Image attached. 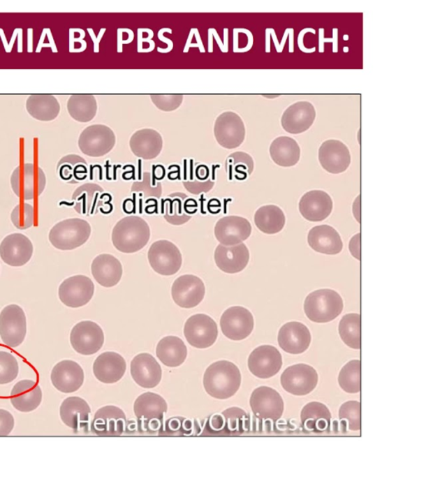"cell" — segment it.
Returning <instances> with one entry per match:
<instances>
[{
  "label": "cell",
  "instance_id": "6da1fadb",
  "mask_svg": "<svg viewBox=\"0 0 426 479\" xmlns=\"http://www.w3.org/2000/svg\"><path fill=\"white\" fill-rule=\"evenodd\" d=\"M242 374L236 364L228 360L213 363L206 369L203 386L207 393L216 399H228L236 395L241 386Z\"/></svg>",
  "mask_w": 426,
  "mask_h": 479
},
{
  "label": "cell",
  "instance_id": "7a4b0ae2",
  "mask_svg": "<svg viewBox=\"0 0 426 479\" xmlns=\"http://www.w3.org/2000/svg\"><path fill=\"white\" fill-rule=\"evenodd\" d=\"M151 237L149 224L141 217H124L115 226L112 242L117 251L123 253H135L146 246Z\"/></svg>",
  "mask_w": 426,
  "mask_h": 479
},
{
  "label": "cell",
  "instance_id": "3957f363",
  "mask_svg": "<svg viewBox=\"0 0 426 479\" xmlns=\"http://www.w3.org/2000/svg\"><path fill=\"white\" fill-rule=\"evenodd\" d=\"M344 304L336 290L321 289L307 296L304 311L308 319L316 323H328L341 315Z\"/></svg>",
  "mask_w": 426,
  "mask_h": 479
},
{
  "label": "cell",
  "instance_id": "277c9868",
  "mask_svg": "<svg viewBox=\"0 0 426 479\" xmlns=\"http://www.w3.org/2000/svg\"><path fill=\"white\" fill-rule=\"evenodd\" d=\"M91 226L80 219L64 220L50 230L49 239L52 246L61 251H72L84 245L90 237Z\"/></svg>",
  "mask_w": 426,
  "mask_h": 479
},
{
  "label": "cell",
  "instance_id": "5b68a950",
  "mask_svg": "<svg viewBox=\"0 0 426 479\" xmlns=\"http://www.w3.org/2000/svg\"><path fill=\"white\" fill-rule=\"evenodd\" d=\"M11 187L20 199L29 201L39 197L46 186V176L41 167L25 163L16 168L11 175Z\"/></svg>",
  "mask_w": 426,
  "mask_h": 479
},
{
  "label": "cell",
  "instance_id": "8992f818",
  "mask_svg": "<svg viewBox=\"0 0 426 479\" xmlns=\"http://www.w3.org/2000/svg\"><path fill=\"white\" fill-rule=\"evenodd\" d=\"M151 267L161 276L175 275L182 265V256L179 249L167 240H160L152 244L147 253Z\"/></svg>",
  "mask_w": 426,
  "mask_h": 479
},
{
  "label": "cell",
  "instance_id": "52a82bcc",
  "mask_svg": "<svg viewBox=\"0 0 426 479\" xmlns=\"http://www.w3.org/2000/svg\"><path fill=\"white\" fill-rule=\"evenodd\" d=\"M27 333V322L23 309L10 304L0 313V337L4 345L18 347L24 342Z\"/></svg>",
  "mask_w": 426,
  "mask_h": 479
},
{
  "label": "cell",
  "instance_id": "ba28073f",
  "mask_svg": "<svg viewBox=\"0 0 426 479\" xmlns=\"http://www.w3.org/2000/svg\"><path fill=\"white\" fill-rule=\"evenodd\" d=\"M186 341L197 349H207L214 345L219 329L214 320L205 314H197L189 318L184 325Z\"/></svg>",
  "mask_w": 426,
  "mask_h": 479
},
{
  "label": "cell",
  "instance_id": "9c48e42d",
  "mask_svg": "<svg viewBox=\"0 0 426 479\" xmlns=\"http://www.w3.org/2000/svg\"><path fill=\"white\" fill-rule=\"evenodd\" d=\"M318 383L316 370L306 364L291 365L286 369L281 377L282 388L288 393L304 396L311 393Z\"/></svg>",
  "mask_w": 426,
  "mask_h": 479
},
{
  "label": "cell",
  "instance_id": "30bf717a",
  "mask_svg": "<svg viewBox=\"0 0 426 479\" xmlns=\"http://www.w3.org/2000/svg\"><path fill=\"white\" fill-rule=\"evenodd\" d=\"M220 326L226 337L232 341H242L249 337L254 329V318L247 309L233 307L221 316Z\"/></svg>",
  "mask_w": 426,
  "mask_h": 479
},
{
  "label": "cell",
  "instance_id": "8fae6325",
  "mask_svg": "<svg viewBox=\"0 0 426 479\" xmlns=\"http://www.w3.org/2000/svg\"><path fill=\"white\" fill-rule=\"evenodd\" d=\"M71 343L73 350L78 354L82 355L96 354L103 346V330L95 322L81 321L72 329Z\"/></svg>",
  "mask_w": 426,
  "mask_h": 479
},
{
  "label": "cell",
  "instance_id": "7c38bea8",
  "mask_svg": "<svg viewBox=\"0 0 426 479\" xmlns=\"http://www.w3.org/2000/svg\"><path fill=\"white\" fill-rule=\"evenodd\" d=\"M250 406L252 412L259 419L276 422L284 415V399L277 390L270 387L260 386L252 392Z\"/></svg>",
  "mask_w": 426,
  "mask_h": 479
},
{
  "label": "cell",
  "instance_id": "4fadbf2b",
  "mask_svg": "<svg viewBox=\"0 0 426 479\" xmlns=\"http://www.w3.org/2000/svg\"><path fill=\"white\" fill-rule=\"evenodd\" d=\"M94 284L86 276H73L62 282L59 288V297L65 306L80 308L86 306L94 294Z\"/></svg>",
  "mask_w": 426,
  "mask_h": 479
},
{
  "label": "cell",
  "instance_id": "5bb4252c",
  "mask_svg": "<svg viewBox=\"0 0 426 479\" xmlns=\"http://www.w3.org/2000/svg\"><path fill=\"white\" fill-rule=\"evenodd\" d=\"M203 281L193 275L178 277L172 286V297L178 307L191 309L198 307L205 296Z\"/></svg>",
  "mask_w": 426,
  "mask_h": 479
},
{
  "label": "cell",
  "instance_id": "9a60e30c",
  "mask_svg": "<svg viewBox=\"0 0 426 479\" xmlns=\"http://www.w3.org/2000/svg\"><path fill=\"white\" fill-rule=\"evenodd\" d=\"M250 372L259 378L275 376L282 367V356L276 347L262 346L251 353L249 358Z\"/></svg>",
  "mask_w": 426,
  "mask_h": 479
},
{
  "label": "cell",
  "instance_id": "2e32d148",
  "mask_svg": "<svg viewBox=\"0 0 426 479\" xmlns=\"http://www.w3.org/2000/svg\"><path fill=\"white\" fill-rule=\"evenodd\" d=\"M33 253V244L23 234L8 235L0 244V258L10 267H23L31 259Z\"/></svg>",
  "mask_w": 426,
  "mask_h": 479
},
{
  "label": "cell",
  "instance_id": "e0dca14e",
  "mask_svg": "<svg viewBox=\"0 0 426 479\" xmlns=\"http://www.w3.org/2000/svg\"><path fill=\"white\" fill-rule=\"evenodd\" d=\"M251 226L249 220L237 216H224L216 222L215 237L223 246H236L251 236Z\"/></svg>",
  "mask_w": 426,
  "mask_h": 479
},
{
  "label": "cell",
  "instance_id": "ac0fdd59",
  "mask_svg": "<svg viewBox=\"0 0 426 479\" xmlns=\"http://www.w3.org/2000/svg\"><path fill=\"white\" fill-rule=\"evenodd\" d=\"M318 159L325 171L332 174H340L350 167L351 156L349 148L345 143L336 139H330L321 145Z\"/></svg>",
  "mask_w": 426,
  "mask_h": 479
},
{
  "label": "cell",
  "instance_id": "d6986e66",
  "mask_svg": "<svg viewBox=\"0 0 426 479\" xmlns=\"http://www.w3.org/2000/svg\"><path fill=\"white\" fill-rule=\"evenodd\" d=\"M277 341L285 352L291 355H300L309 348L311 334L307 326L301 322L291 321L281 326Z\"/></svg>",
  "mask_w": 426,
  "mask_h": 479
},
{
  "label": "cell",
  "instance_id": "ffe728a7",
  "mask_svg": "<svg viewBox=\"0 0 426 479\" xmlns=\"http://www.w3.org/2000/svg\"><path fill=\"white\" fill-rule=\"evenodd\" d=\"M316 112L310 102H298L291 105L281 117L282 128L291 134L306 132L314 124Z\"/></svg>",
  "mask_w": 426,
  "mask_h": 479
},
{
  "label": "cell",
  "instance_id": "44dd1931",
  "mask_svg": "<svg viewBox=\"0 0 426 479\" xmlns=\"http://www.w3.org/2000/svg\"><path fill=\"white\" fill-rule=\"evenodd\" d=\"M51 381L56 389L62 393H73L84 384V370L75 361H61L52 370Z\"/></svg>",
  "mask_w": 426,
  "mask_h": 479
},
{
  "label": "cell",
  "instance_id": "7402d4cb",
  "mask_svg": "<svg viewBox=\"0 0 426 479\" xmlns=\"http://www.w3.org/2000/svg\"><path fill=\"white\" fill-rule=\"evenodd\" d=\"M125 413L114 406L98 409L95 413L91 430L99 436H119L124 433L126 426Z\"/></svg>",
  "mask_w": 426,
  "mask_h": 479
},
{
  "label": "cell",
  "instance_id": "603a6c76",
  "mask_svg": "<svg viewBox=\"0 0 426 479\" xmlns=\"http://www.w3.org/2000/svg\"><path fill=\"white\" fill-rule=\"evenodd\" d=\"M130 370L133 381L145 389H153L162 380V368L154 357L147 353L134 357Z\"/></svg>",
  "mask_w": 426,
  "mask_h": 479
},
{
  "label": "cell",
  "instance_id": "cb8c5ba5",
  "mask_svg": "<svg viewBox=\"0 0 426 479\" xmlns=\"http://www.w3.org/2000/svg\"><path fill=\"white\" fill-rule=\"evenodd\" d=\"M214 260L221 272L236 274L242 272L249 265L250 252L244 243L230 246L220 244L216 248Z\"/></svg>",
  "mask_w": 426,
  "mask_h": 479
},
{
  "label": "cell",
  "instance_id": "d4e9b609",
  "mask_svg": "<svg viewBox=\"0 0 426 479\" xmlns=\"http://www.w3.org/2000/svg\"><path fill=\"white\" fill-rule=\"evenodd\" d=\"M333 202L324 191L313 190L304 194L299 202V211L307 221L318 222L327 219L332 213Z\"/></svg>",
  "mask_w": 426,
  "mask_h": 479
},
{
  "label": "cell",
  "instance_id": "484cf974",
  "mask_svg": "<svg viewBox=\"0 0 426 479\" xmlns=\"http://www.w3.org/2000/svg\"><path fill=\"white\" fill-rule=\"evenodd\" d=\"M164 219L173 226L186 224L198 210L195 200L182 193H173L162 202Z\"/></svg>",
  "mask_w": 426,
  "mask_h": 479
},
{
  "label": "cell",
  "instance_id": "4316f807",
  "mask_svg": "<svg viewBox=\"0 0 426 479\" xmlns=\"http://www.w3.org/2000/svg\"><path fill=\"white\" fill-rule=\"evenodd\" d=\"M127 364L123 356L115 352L100 355L94 363V374L103 384H115L124 377Z\"/></svg>",
  "mask_w": 426,
  "mask_h": 479
},
{
  "label": "cell",
  "instance_id": "83f0119b",
  "mask_svg": "<svg viewBox=\"0 0 426 479\" xmlns=\"http://www.w3.org/2000/svg\"><path fill=\"white\" fill-rule=\"evenodd\" d=\"M307 242L311 249L325 255H337L343 249L340 234L328 225L316 226L308 233Z\"/></svg>",
  "mask_w": 426,
  "mask_h": 479
},
{
  "label": "cell",
  "instance_id": "f1b7e54d",
  "mask_svg": "<svg viewBox=\"0 0 426 479\" xmlns=\"http://www.w3.org/2000/svg\"><path fill=\"white\" fill-rule=\"evenodd\" d=\"M91 272L100 286L111 288L119 284L124 270L119 259L110 254H101L95 258Z\"/></svg>",
  "mask_w": 426,
  "mask_h": 479
},
{
  "label": "cell",
  "instance_id": "f546056e",
  "mask_svg": "<svg viewBox=\"0 0 426 479\" xmlns=\"http://www.w3.org/2000/svg\"><path fill=\"white\" fill-rule=\"evenodd\" d=\"M42 396L41 387L36 381L25 380L17 383L13 388L10 401L17 411L29 413L41 406Z\"/></svg>",
  "mask_w": 426,
  "mask_h": 479
},
{
  "label": "cell",
  "instance_id": "4dcf8cb0",
  "mask_svg": "<svg viewBox=\"0 0 426 479\" xmlns=\"http://www.w3.org/2000/svg\"><path fill=\"white\" fill-rule=\"evenodd\" d=\"M90 407L80 397H69L64 400L60 406V417L65 425L78 431L89 425Z\"/></svg>",
  "mask_w": 426,
  "mask_h": 479
},
{
  "label": "cell",
  "instance_id": "1f68e13d",
  "mask_svg": "<svg viewBox=\"0 0 426 479\" xmlns=\"http://www.w3.org/2000/svg\"><path fill=\"white\" fill-rule=\"evenodd\" d=\"M103 191L98 185L85 184L73 194V208L80 215L97 214L103 205Z\"/></svg>",
  "mask_w": 426,
  "mask_h": 479
},
{
  "label": "cell",
  "instance_id": "d6a6232c",
  "mask_svg": "<svg viewBox=\"0 0 426 479\" xmlns=\"http://www.w3.org/2000/svg\"><path fill=\"white\" fill-rule=\"evenodd\" d=\"M301 420L303 429L306 432H328L332 415L325 404L311 402L302 408Z\"/></svg>",
  "mask_w": 426,
  "mask_h": 479
},
{
  "label": "cell",
  "instance_id": "836d02e7",
  "mask_svg": "<svg viewBox=\"0 0 426 479\" xmlns=\"http://www.w3.org/2000/svg\"><path fill=\"white\" fill-rule=\"evenodd\" d=\"M156 354L164 365L176 368L184 363L188 349L182 339L170 335L161 339L156 346Z\"/></svg>",
  "mask_w": 426,
  "mask_h": 479
},
{
  "label": "cell",
  "instance_id": "e575fe53",
  "mask_svg": "<svg viewBox=\"0 0 426 479\" xmlns=\"http://www.w3.org/2000/svg\"><path fill=\"white\" fill-rule=\"evenodd\" d=\"M26 110L36 120L50 121L59 116L61 107L54 95L34 94L26 102Z\"/></svg>",
  "mask_w": 426,
  "mask_h": 479
},
{
  "label": "cell",
  "instance_id": "d590c367",
  "mask_svg": "<svg viewBox=\"0 0 426 479\" xmlns=\"http://www.w3.org/2000/svg\"><path fill=\"white\" fill-rule=\"evenodd\" d=\"M270 156L274 163L282 168L297 165L301 158V148L295 139L279 137L273 140L270 146Z\"/></svg>",
  "mask_w": 426,
  "mask_h": 479
},
{
  "label": "cell",
  "instance_id": "8d00e7d4",
  "mask_svg": "<svg viewBox=\"0 0 426 479\" xmlns=\"http://www.w3.org/2000/svg\"><path fill=\"white\" fill-rule=\"evenodd\" d=\"M133 409L138 420H163L168 411V404L162 396L147 392L138 396Z\"/></svg>",
  "mask_w": 426,
  "mask_h": 479
},
{
  "label": "cell",
  "instance_id": "74e56055",
  "mask_svg": "<svg viewBox=\"0 0 426 479\" xmlns=\"http://www.w3.org/2000/svg\"><path fill=\"white\" fill-rule=\"evenodd\" d=\"M254 222L260 232L273 235L280 233L284 228L286 216L284 211L275 205L260 207L256 212Z\"/></svg>",
  "mask_w": 426,
  "mask_h": 479
},
{
  "label": "cell",
  "instance_id": "f35d334b",
  "mask_svg": "<svg viewBox=\"0 0 426 479\" xmlns=\"http://www.w3.org/2000/svg\"><path fill=\"white\" fill-rule=\"evenodd\" d=\"M84 159L76 155L65 156L57 165L59 177L68 184H75L85 180L88 168Z\"/></svg>",
  "mask_w": 426,
  "mask_h": 479
},
{
  "label": "cell",
  "instance_id": "ab89813d",
  "mask_svg": "<svg viewBox=\"0 0 426 479\" xmlns=\"http://www.w3.org/2000/svg\"><path fill=\"white\" fill-rule=\"evenodd\" d=\"M360 315L359 314H347L342 317L339 324V334L342 341L351 349L360 350L362 348V332H360Z\"/></svg>",
  "mask_w": 426,
  "mask_h": 479
},
{
  "label": "cell",
  "instance_id": "60d3db41",
  "mask_svg": "<svg viewBox=\"0 0 426 479\" xmlns=\"http://www.w3.org/2000/svg\"><path fill=\"white\" fill-rule=\"evenodd\" d=\"M339 385L349 394H358L362 390V363L351 360L343 367L338 376Z\"/></svg>",
  "mask_w": 426,
  "mask_h": 479
},
{
  "label": "cell",
  "instance_id": "b9f144b4",
  "mask_svg": "<svg viewBox=\"0 0 426 479\" xmlns=\"http://www.w3.org/2000/svg\"><path fill=\"white\" fill-rule=\"evenodd\" d=\"M223 418V434H241L249 429V416L244 411L239 408L226 409L221 413Z\"/></svg>",
  "mask_w": 426,
  "mask_h": 479
},
{
  "label": "cell",
  "instance_id": "7bdbcfd3",
  "mask_svg": "<svg viewBox=\"0 0 426 479\" xmlns=\"http://www.w3.org/2000/svg\"><path fill=\"white\" fill-rule=\"evenodd\" d=\"M227 166L230 180H232L234 177L242 181L251 175L254 171V163L251 156L245 152H236L229 156Z\"/></svg>",
  "mask_w": 426,
  "mask_h": 479
},
{
  "label": "cell",
  "instance_id": "ee69618b",
  "mask_svg": "<svg viewBox=\"0 0 426 479\" xmlns=\"http://www.w3.org/2000/svg\"><path fill=\"white\" fill-rule=\"evenodd\" d=\"M90 96L73 95L69 98L67 107L69 115L78 121H88L91 119L92 103Z\"/></svg>",
  "mask_w": 426,
  "mask_h": 479
},
{
  "label": "cell",
  "instance_id": "f6af8a7d",
  "mask_svg": "<svg viewBox=\"0 0 426 479\" xmlns=\"http://www.w3.org/2000/svg\"><path fill=\"white\" fill-rule=\"evenodd\" d=\"M339 418L346 422L348 429L358 431L362 429V406L358 401H348L342 404L339 411Z\"/></svg>",
  "mask_w": 426,
  "mask_h": 479
},
{
  "label": "cell",
  "instance_id": "bcb514c9",
  "mask_svg": "<svg viewBox=\"0 0 426 479\" xmlns=\"http://www.w3.org/2000/svg\"><path fill=\"white\" fill-rule=\"evenodd\" d=\"M11 221L17 229L26 230L32 228L36 221V210L28 203L17 205L12 211Z\"/></svg>",
  "mask_w": 426,
  "mask_h": 479
},
{
  "label": "cell",
  "instance_id": "7dc6e473",
  "mask_svg": "<svg viewBox=\"0 0 426 479\" xmlns=\"http://www.w3.org/2000/svg\"><path fill=\"white\" fill-rule=\"evenodd\" d=\"M19 374V364L15 357L6 351H0V385L10 384Z\"/></svg>",
  "mask_w": 426,
  "mask_h": 479
},
{
  "label": "cell",
  "instance_id": "c3c4849f",
  "mask_svg": "<svg viewBox=\"0 0 426 479\" xmlns=\"http://www.w3.org/2000/svg\"><path fill=\"white\" fill-rule=\"evenodd\" d=\"M166 432L172 435L189 434L192 431V423L184 418L175 417L168 420L165 425Z\"/></svg>",
  "mask_w": 426,
  "mask_h": 479
},
{
  "label": "cell",
  "instance_id": "681fc988",
  "mask_svg": "<svg viewBox=\"0 0 426 479\" xmlns=\"http://www.w3.org/2000/svg\"><path fill=\"white\" fill-rule=\"evenodd\" d=\"M15 419L11 413L0 409V437L8 436L14 429Z\"/></svg>",
  "mask_w": 426,
  "mask_h": 479
},
{
  "label": "cell",
  "instance_id": "f907efd6",
  "mask_svg": "<svg viewBox=\"0 0 426 479\" xmlns=\"http://www.w3.org/2000/svg\"><path fill=\"white\" fill-rule=\"evenodd\" d=\"M224 421L221 415H214L210 417L204 429V433L210 434H223Z\"/></svg>",
  "mask_w": 426,
  "mask_h": 479
},
{
  "label": "cell",
  "instance_id": "816d5d0a",
  "mask_svg": "<svg viewBox=\"0 0 426 479\" xmlns=\"http://www.w3.org/2000/svg\"><path fill=\"white\" fill-rule=\"evenodd\" d=\"M138 426L139 428L142 429L141 432L159 433L163 430V420H138Z\"/></svg>",
  "mask_w": 426,
  "mask_h": 479
},
{
  "label": "cell",
  "instance_id": "f5cc1de1",
  "mask_svg": "<svg viewBox=\"0 0 426 479\" xmlns=\"http://www.w3.org/2000/svg\"><path fill=\"white\" fill-rule=\"evenodd\" d=\"M325 30L324 29H319V52L320 53H324V43H332L333 53H337L338 52V29H332V38H325L324 36Z\"/></svg>",
  "mask_w": 426,
  "mask_h": 479
},
{
  "label": "cell",
  "instance_id": "db71d44e",
  "mask_svg": "<svg viewBox=\"0 0 426 479\" xmlns=\"http://www.w3.org/2000/svg\"><path fill=\"white\" fill-rule=\"evenodd\" d=\"M307 33H311L313 34H315L316 30L314 29H311V28H307V29H302V31L300 32L298 34V45L299 50H301L302 52H303V53L312 54V53H314V52L316 51V47H311V49H307V47L305 45H304V43H303L304 36H305L306 34H307Z\"/></svg>",
  "mask_w": 426,
  "mask_h": 479
},
{
  "label": "cell",
  "instance_id": "11a10c76",
  "mask_svg": "<svg viewBox=\"0 0 426 479\" xmlns=\"http://www.w3.org/2000/svg\"><path fill=\"white\" fill-rule=\"evenodd\" d=\"M349 249L355 258L360 260V233L352 237L349 244Z\"/></svg>",
  "mask_w": 426,
  "mask_h": 479
},
{
  "label": "cell",
  "instance_id": "9f6ffc18",
  "mask_svg": "<svg viewBox=\"0 0 426 479\" xmlns=\"http://www.w3.org/2000/svg\"><path fill=\"white\" fill-rule=\"evenodd\" d=\"M105 29H102L101 31L99 33V36L98 38L95 37L94 33L92 29H88V31L89 32L91 38H92L94 43V52L95 53H98L99 51V42L100 39L102 38L104 32H105Z\"/></svg>",
  "mask_w": 426,
  "mask_h": 479
},
{
  "label": "cell",
  "instance_id": "6f0895ef",
  "mask_svg": "<svg viewBox=\"0 0 426 479\" xmlns=\"http://www.w3.org/2000/svg\"><path fill=\"white\" fill-rule=\"evenodd\" d=\"M266 33H267L268 34H270V36L273 38L274 45H275L277 53L278 54L282 53V51H284V50H282L281 49V43H279V42H278V40H277L275 30H274L273 29H271V28L267 29Z\"/></svg>",
  "mask_w": 426,
  "mask_h": 479
},
{
  "label": "cell",
  "instance_id": "680465c9",
  "mask_svg": "<svg viewBox=\"0 0 426 479\" xmlns=\"http://www.w3.org/2000/svg\"><path fill=\"white\" fill-rule=\"evenodd\" d=\"M20 31V29H15L14 33L12 34V37L10 39V42L8 43V47L6 49V51L7 53H11L13 47H14L16 38H18V34L19 32Z\"/></svg>",
  "mask_w": 426,
  "mask_h": 479
},
{
  "label": "cell",
  "instance_id": "91938a15",
  "mask_svg": "<svg viewBox=\"0 0 426 479\" xmlns=\"http://www.w3.org/2000/svg\"><path fill=\"white\" fill-rule=\"evenodd\" d=\"M353 212H355V219H358V222H360V196L356 198V201L354 203Z\"/></svg>",
  "mask_w": 426,
  "mask_h": 479
},
{
  "label": "cell",
  "instance_id": "94428289",
  "mask_svg": "<svg viewBox=\"0 0 426 479\" xmlns=\"http://www.w3.org/2000/svg\"><path fill=\"white\" fill-rule=\"evenodd\" d=\"M33 29H28V53L33 52Z\"/></svg>",
  "mask_w": 426,
  "mask_h": 479
},
{
  "label": "cell",
  "instance_id": "6125c7cd",
  "mask_svg": "<svg viewBox=\"0 0 426 479\" xmlns=\"http://www.w3.org/2000/svg\"><path fill=\"white\" fill-rule=\"evenodd\" d=\"M18 53L23 52V29H20L18 34Z\"/></svg>",
  "mask_w": 426,
  "mask_h": 479
}]
</instances>
